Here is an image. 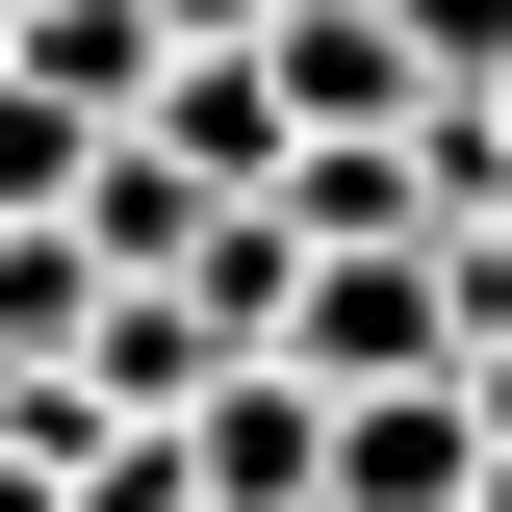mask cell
<instances>
[{
    "label": "cell",
    "instance_id": "obj_1",
    "mask_svg": "<svg viewBox=\"0 0 512 512\" xmlns=\"http://www.w3.org/2000/svg\"><path fill=\"white\" fill-rule=\"evenodd\" d=\"M180 461H205V512H333V384L308 359H231L180 410Z\"/></svg>",
    "mask_w": 512,
    "mask_h": 512
},
{
    "label": "cell",
    "instance_id": "obj_2",
    "mask_svg": "<svg viewBox=\"0 0 512 512\" xmlns=\"http://www.w3.org/2000/svg\"><path fill=\"white\" fill-rule=\"evenodd\" d=\"M333 512H487V410L461 384H333Z\"/></svg>",
    "mask_w": 512,
    "mask_h": 512
},
{
    "label": "cell",
    "instance_id": "obj_9",
    "mask_svg": "<svg viewBox=\"0 0 512 512\" xmlns=\"http://www.w3.org/2000/svg\"><path fill=\"white\" fill-rule=\"evenodd\" d=\"M0 512H77V487H52V461H26V436H0Z\"/></svg>",
    "mask_w": 512,
    "mask_h": 512
},
{
    "label": "cell",
    "instance_id": "obj_4",
    "mask_svg": "<svg viewBox=\"0 0 512 512\" xmlns=\"http://www.w3.org/2000/svg\"><path fill=\"white\" fill-rule=\"evenodd\" d=\"M154 128H180V154H205V180H282V154H308V103H282V52H180V77H154Z\"/></svg>",
    "mask_w": 512,
    "mask_h": 512
},
{
    "label": "cell",
    "instance_id": "obj_10",
    "mask_svg": "<svg viewBox=\"0 0 512 512\" xmlns=\"http://www.w3.org/2000/svg\"><path fill=\"white\" fill-rule=\"evenodd\" d=\"M487 512H512V461H487Z\"/></svg>",
    "mask_w": 512,
    "mask_h": 512
},
{
    "label": "cell",
    "instance_id": "obj_7",
    "mask_svg": "<svg viewBox=\"0 0 512 512\" xmlns=\"http://www.w3.org/2000/svg\"><path fill=\"white\" fill-rule=\"evenodd\" d=\"M154 26H180V52H256V26H282V0H154Z\"/></svg>",
    "mask_w": 512,
    "mask_h": 512
},
{
    "label": "cell",
    "instance_id": "obj_11",
    "mask_svg": "<svg viewBox=\"0 0 512 512\" xmlns=\"http://www.w3.org/2000/svg\"><path fill=\"white\" fill-rule=\"evenodd\" d=\"M487 103H512V77H487Z\"/></svg>",
    "mask_w": 512,
    "mask_h": 512
},
{
    "label": "cell",
    "instance_id": "obj_8",
    "mask_svg": "<svg viewBox=\"0 0 512 512\" xmlns=\"http://www.w3.org/2000/svg\"><path fill=\"white\" fill-rule=\"evenodd\" d=\"M461 410H487V461H512V333H487V359H461Z\"/></svg>",
    "mask_w": 512,
    "mask_h": 512
},
{
    "label": "cell",
    "instance_id": "obj_6",
    "mask_svg": "<svg viewBox=\"0 0 512 512\" xmlns=\"http://www.w3.org/2000/svg\"><path fill=\"white\" fill-rule=\"evenodd\" d=\"M77 180H103V103L0 52V231H26V205H77Z\"/></svg>",
    "mask_w": 512,
    "mask_h": 512
},
{
    "label": "cell",
    "instance_id": "obj_5",
    "mask_svg": "<svg viewBox=\"0 0 512 512\" xmlns=\"http://www.w3.org/2000/svg\"><path fill=\"white\" fill-rule=\"evenodd\" d=\"M103 282H128V256L77 231V205H26V231H0V359H77V333H103Z\"/></svg>",
    "mask_w": 512,
    "mask_h": 512
},
{
    "label": "cell",
    "instance_id": "obj_3",
    "mask_svg": "<svg viewBox=\"0 0 512 512\" xmlns=\"http://www.w3.org/2000/svg\"><path fill=\"white\" fill-rule=\"evenodd\" d=\"M256 52H282V103H308V128H410V103H436V52H410V0H282Z\"/></svg>",
    "mask_w": 512,
    "mask_h": 512
}]
</instances>
